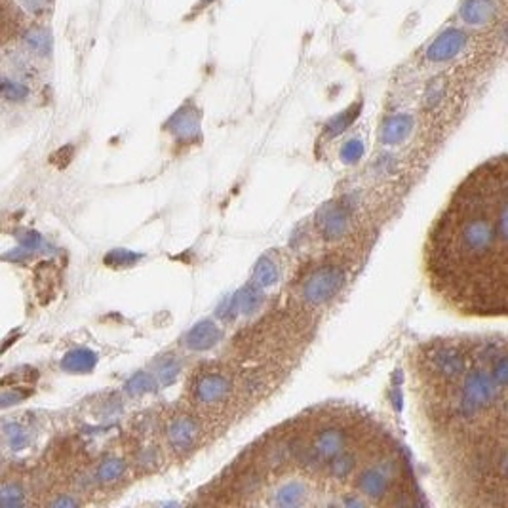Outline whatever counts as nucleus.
<instances>
[{
    "mask_svg": "<svg viewBox=\"0 0 508 508\" xmlns=\"http://www.w3.org/2000/svg\"><path fill=\"white\" fill-rule=\"evenodd\" d=\"M495 13L493 0H467L461 8L463 19L468 25H484L487 23Z\"/></svg>",
    "mask_w": 508,
    "mask_h": 508,
    "instance_id": "14",
    "label": "nucleus"
},
{
    "mask_svg": "<svg viewBox=\"0 0 508 508\" xmlns=\"http://www.w3.org/2000/svg\"><path fill=\"white\" fill-rule=\"evenodd\" d=\"M179 375V362L172 356H168L164 360L158 364V369H156V377L162 384H170L173 383Z\"/></svg>",
    "mask_w": 508,
    "mask_h": 508,
    "instance_id": "25",
    "label": "nucleus"
},
{
    "mask_svg": "<svg viewBox=\"0 0 508 508\" xmlns=\"http://www.w3.org/2000/svg\"><path fill=\"white\" fill-rule=\"evenodd\" d=\"M499 355H502V349L499 347V345L484 343L478 349V352H476V358H478V360L482 362V364H491V362L495 360V358Z\"/></svg>",
    "mask_w": 508,
    "mask_h": 508,
    "instance_id": "32",
    "label": "nucleus"
},
{
    "mask_svg": "<svg viewBox=\"0 0 508 508\" xmlns=\"http://www.w3.org/2000/svg\"><path fill=\"white\" fill-rule=\"evenodd\" d=\"M198 434H200V428L190 417H178L168 426V442L178 453H187L195 448L198 442Z\"/></svg>",
    "mask_w": 508,
    "mask_h": 508,
    "instance_id": "8",
    "label": "nucleus"
},
{
    "mask_svg": "<svg viewBox=\"0 0 508 508\" xmlns=\"http://www.w3.org/2000/svg\"><path fill=\"white\" fill-rule=\"evenodd\" d=\"M414 131V117L409 114H394L384 120L383 130H381V141L384 145H398L406 141Z\"/></svg>",
    "mask_w": 508,
    "mask_h": 508,
    "instance_id": "12",
    "label": "nucleus"
},
{
    "mask_svg": "<svg viewBox=\"0 0 508 508\" xmlns=\"http://www.w3.org/2000/svg\"><path fill=\"white\" fill-rule=\"evenodd\" d=\"M501 394V387L495 383L490 372L482 367H472L463 375L461 396H459V415L472 419L474 415L491 408Z\"/></svg>",
    "mask_w": 508,
    "mask_h": 508,
    "instance_id": "1",
    "label": "nucleus"
},
{
    "mask_svg": "<svg viewBox=\"0 0 508 508\" xmlns=\"http://www.w3.org/2000/svg\"><path fill=\"white\" fill-rule=\"evenodd\" d=\"M358 114H360V105H352L350 109L343 111L341 114H337L335 119H331L330 122H328V126H325V134L331 137L343 134V131L355 122Z\"/></svg>",
    "mask_w": 508,
    "mask_h": 508,
    "instance_id": "20",
    "label": "nucleus"
},
{
    "mask_svg": "<svg viewBox=\"0 0 508 508\" xmlns=\"http://www.w3.org/2000/svg\"><path fill=\"white\" fill-rule=\"evenodd\" d=\"M29 12H38L42 6H44V0H19Z\"/></svg>",
    "mask_w": 508,
    "mask_h": 508,
    "instance_id": "36",
    "label": "nucleus"
},
{
    "mask_svg": "<svg viewBox=\"0 0 508 508\" xmlns=\"http://www.w3.org/2000/svg\"><path fill=\"white\" fill-rule=\"evenodd\" d=\"M443 97V82L442 80H434L431 82V86L426 88V95H425V103L428 109H434V107L442 101Z\"/></svg>",
    "mask_w": 508,
    "mask_h": 508,
    "instance_id": "31",
    "label": "nucleus"
},
{
    "mask_svg": "<svg viewBox=\"0 0 508 508\" xmlns=\"http://www.w3.org/2000/svg\"><path fill=\"white\" fill-rule=\"evenodd\" d=\"M231 383L221 373H204L196 379L195 396L202 404H217L229 396Z\"/></svg>",
    "mask_w": 508,
    "mask_h": 508,
    "instance_id": "9",
    "label": "nucleus"
},
{
    "mask_svg": "<svg viewBox=\"0 0 508 508\" xmlns=\"http://www.w3.org/2000/svg\"><path fill=\"white\" fill-rule=\"evenodd\" d=\"M19 244H21V248L25 249V252H31V249H36L38 246L42 244V238L38 232H23V234H19Z\"/></svg>",
    "mask_w": 508,
    "mask_h": 508,
    "instance_id": "34",
    "label": "nucleus"
},
{
    "mask_svg": "<svg viewBox=\"0 0 508 508\" xmlns=\"http://www.w3.org/2000/svg\"><path fill=\"white\" fill-rule=\"evenodd\" d=\"M497 470H499L501 476L508 478V451H504V453L499 457V461H497Z\"/></svg>",
    "mask_w": 508,
    "mask_h": 508,
    "instance_id": "35",
    "label": "nucleus"
},
{
    "mask_svg": "<svg viewBox=\"0 0 508 508\" xmlns=\"http://www.w3.org/2000/svg\"><path fill=\"white\" fill-rule=\"evenodd\" d=\"M261 305H263V293H261V288L257 284H249L234 293L229 308H231V314L240 313L244 314V316H249V314L257 313Z\"/></svg>",
    "mask_w": 508,
    "mask_h": 508,
    "instance_id": "13",
    "label": "nucleus"
},
{
    "mask_svg": "<svg viewBox=\"0 0 508 508\" xmlns=\"http://www.w3.org/2000/svg\"><path fill=\"white\" fill-rule=\"evenodd\" d=\"M314 451L318 457L328 465L333 457L341 455L347 448V434L337 426H328L324 431H320L314 438L313 443Z\"/></svg>",
    "mask_w": 508,
    "mask_h": 508,
    "instance_id": "10",
    "label": "nucleus"
},
{
    "mask_svg": "<svg viewBox=\"0 0 508 508\" xmlns=\"http://www.w3.org/2000/svg\"><path fill=\"white\" fill-rule=\"evenodd\" d=\"M497 232L501 234V238L504 242H508V202H504L499 210V215H497Z\"/></svg>",
    "mask_w": 508,
    "mask_h": 508,
    "instance_id": "33",
    "label": "nucleus"
},
{
    "mask_svg": "<svg viewBox=\"0 0 508 508\" xmlns=\"http://www.w3.org/2000/svg\"><path fill=\"white\" fill-rule=\"evenodd\" d=\"M126 472V463L122 459H105L97 468V480L101 484H112L124 476Z\"/></svg>",
    "mask_w": 508,
    "mask_h": 508,
    "instance_id": "19",
    "label": "nucleus"
},
{
    "mask_svg": "<svg viewBox=\"0 0 508 508\" xmlns=\"http://www.w3.org/2000/svg\"><path fill=\"white\" fill-rule=\"evenodd\" d=\"M345 280V272L339 266H322L307 278L303 286V297L314 307L324 305L341 291Z\"/></svg>",
    "mask_w": 508,
    "mask_h": 508,
    "instance_id": "2",
    "label": "nucleus"
},
{
    "mask_svg": "<svg viewBox=\"0 0 508 508\" xmlns=\"http://www.w3.org/2000/svg\"><path fill=\"white\" fill-rule=\"evenodd\" d=\"M0 501H2V504L8 508H13V507H21L23 504V491H21V487L16 484H6L4 487H2V493H0Z\"/></svg>",
    "mask_w": 508,
    "mask_h": 508,
    "instance_id": "27",
    "label": "nucleus"
},
{
    "mask_svg": "<svg viewBox=\"0 0 508 508\" xmlns=\"http://www.w3.org/2000/svg\"><path fill=\"white\" fill-rule=\"evenodd\" d=\"M221 335L223 333L212 320H202L185 335V345L190 350H210L221 341Z\"/></svg>",
    "mask_w": 508,
    "mask_h": 508,
    "instance_id": "11",
    "label": "nucleus"
},
{
    "mask_svg": "<svg viewBox=\"0 0 508 508\" xmlns=\"http://www.w3.org/2000/svg\"><path fill=\"white\" fill-rule=\"evenodd\" d=\"M210 2H213V0H202V4H210Z\"/></svg>",
    "mask_w": 508,
    "mask_h": 508,
    "instance_id": "39",
    "label": "nucleus"
},
{
    "mask_svg": "<svg viewBox=\"0 0 508 508\" xmlns=\"http://www.w3.org/2000/svg\"><path fill=\"white\" fill-rule=\"evenodd\" d=\"M343 504L345 507H364V501L358 497H345Z\"/></svg>",
    "mask_w": 508,
    "mask_h": 508,
    "instance_id": "38",
    "label": "nucleus"
},
{
    "mask_svg": "<svg viewBox=\"0 0 508 508\" xmlns=\"http://www.w3.org/2000/svg\"><path fill=\"white\" fill-rule=\"evenodd\" d=\"M355 463H356L355 457L350 455V453H347V451H343L341 455L333 457V459L328 463V468H330V474L333 476V478L343 480V478H347L350 472H352Z\"/></svg>",
    "mask_w": 508,
    "mask_h": 508,
    "instance_id": "21",
    "label": "nucleus"
},
{
    "mask_svg": "<svg viewBox=\"0 0 508 508\" xmlns=\"http://www.w3.org/2000/svg\"><path fill=\"white\" fill-rule=\"evenodd\" d=\"M305 497H307V490L305 485L299 484V482H288L282 487H278L276 495H274V504L276 507H299L305 502Z\"/></svg>",
    "mask_w": 508,
    "mask_h": 508,
    "instance_id": "16",
    "label": "nucleus"
},
{
    "mask_svg": "<svg viewBox=\"0 0 508 508\" xmlns=\"http://www.w3.org/2000/svg\"><path fill=\"white\" fill-rule=\"evenodd\" d=\"M364 156V143L360 139H350L341 148V158L345 164H356Z\"/></svg>",
    "mask_w": 508,
    "mask_h": 508,
    "instance_id": "28",
    "label": "nucleus"
},
{
    "mask_svg": "<svg viewBox=\"0 0 508 508\" xmlns=\"http://www.w3.org/2000/svg\"><path fill=\"white\" fill-rule=\"evenodd\" d=\"M465 46H467V35L459 29H448L428 46L426 58L432 63H443V61L453 60L457 53L463 52Z\"/></svg>",
    "mask_w": 508,
    "mask_h": 508,
    "instance_id": "7",
    "label": "nucleus"
},
{
    "mask_svg": "<svg viewBox=\"0 0 508 508\" xmlns=\"http://www.w3.org/2000/svg\"><path fill=\"white\" fill-rule=\"evenodd\" d=\"M137 259H139V255L131 254L128 249H114L112 254L107 255L105 263H109V265L112 266H128Z\"/></svg>",
    "mask_w": 508,
    "mask_h": 508,
    "instance_id": "29",
    "label": "nucleus"
},
{
    "mask_svg": "<svg viewBox=\"0 0 508 508\" xmlns=\"http://www.w3.org/2000/svg\"><path fill=\"white\" fill-rule=\"evenodd\" d=\"M2 95H4L8 101H23L25 97L29 95V88H27L25 84L10 80V78H4V80H2Z\"/></svg>",
    "mask_w": 508,
    "mask_h": 508,
    "instance_id": "26",
    "label": "nucleus"
},
{
    "mask_svg": "<svg viewBox=\"0 0 508 508\" xmlns=\"http://www.w3.org/2000/svg\"><path fill=\"white\" fill-rule=\"evenodd\" d=\"M77 499H71V497H63V499H58L53 502V507H77Z\"/></svg>",
    "mask_w": 508,
    "mask_h": 508,
    "instance_id": "37",
    "label": "nucleus"
},
{
    "mask_svg": "<svg viewBox=\"0 0 508 508\" xmlns=\"http://www.w3.org/2000/svg\"><path fill=\"white\" fill-rule=\"evenodd\" d=\"M25 44L38 55H48L52 50V35L48 29H29L25 33Z\"/></svg>",
    "mask_w": 508,
    "mask_h": 508,
    "instance_id": "18",
    "label": "nucleus"
},
{
    "mask_svg": "<svg viewBox=\"0 0 508 508\" xmlns=\"http://www.w3.org/2000/svg\"><path fill=\"white\" fill-rule=\"evenodd\" d=\"M172 130L179 136H189L196 131V114L189 111H179L172 120Z\"/></svg>",
    "mask_w": 508,
    "mask_h": 508,
    "instance_id": "22",
    "label": "nucleus"
},
{
    "mask_svg": "<svg viewBox=\"0 0 508 508\" xmlns=\"http://www.w3.org/2000/svg\"><path fill=\"white\" fill-rule=\"evenodd\" d=\"M278 278H280V272H278L276 263L271 257H266V255L261 257L254 271L255 284L259 286V288H271V286L276 284Z\"/></svg>",
    "mask_w": 508,
    "mask_h": 508,
    "instance_id": "17",
    "label": "nucleus"
},
{
    "mask_svg": "<svg viewBox=\"0 0 508 508\" xmlns=\"http://www.w3.org/2000/svg\"><path fill=\"white\" fill-rule=\"evenodd\" d=\"M497 227L487 217H470L463 223L459 231V244L463 254L482 257L493 248L497 238Z\"/></svg>",
    "mask_w": 508,
    "mask_h": 508,
    "instance_id": "3",
    "label": "nucleus"
},
{
    "mask_svg": "<svg viewBox=\"0 0 508 508\" xmlns=\"http://www.w3.org/2000/svg\"><path fill=\"white\" fill-rule=\"evenodd\" d=\"M153 387H154L153 375H148V373H137V375H134V377L128 381L126 390L130 392L131 396H139V394L151 392Z\"/></svg>",
    "mask_w": 508,
    "mask_h": 508,
    "instance_id": "24",
    "label": "nucleus"
},
{
    "mask_svg": "<svg viewBox=\"0 0 508 508\" xmlns=\"http://www.w3.org/2000/svg\"><path fill=\"white\" fill-rule=\"evenodd\" d=\"M428 364H431L432 372L440 375V377L448 379H459L467 373V358L457 347H438L428 356Z\"/></svg>",
    "mask_w": 508,
    "mask_h": 508,
    "instance_id": "4",
    "label": "nucleus"
},
{
    "mask_svg": "<svg viewBox=\"0 0 508 508\" xmlns=\"http://www.w3.org/2000/svg\"><path fill=\"white\" fill-rule=\"evenodd\" d=\"M349 221L350 210L341 202L325 204L318 212V219H316L320 232L324 234V238H330V240L343 237L349 229Z\"/></svg>",
    "mask_w": 508,
    "mask_h": 508,
    "instance_id": "5",
    "label": "nucleus"
},
{
    "mask_svg": "<svg viewBox=\"0 0 508 508\" xmlns=\"http://www.w3.org/2000/svg\"><path fill=\"white\" fill-rule=\"evenodd\" d=\"M490 373L501 389H508V352H502L491 362Z\"/></svg>",
    "mask_w": 508,
    "mask_h": 508,
    "instance_id": "23",
    "label": "nucleus"
},
{
    "mask_svg": "<svg viewBox=\"0 0 508 508\" xmlns=\"http://www.w3.org/2000/svg\"><path fill=\"white\" fill-rule=\"evenodd\" d=\"M4 432H6V440L8 443L12 445L13 449H21L27 443V434L19 425L12 423V425L4 426Z\"/></svg>",
    "mask_w": 508,
    "mask_h": 508,
    "instance_id": "30",
    "label": "nucleus"
},
{
    "mask_svg": "<svg viewBox=\"0 0 508 508\" xmlns=\"http://www.w3.org/2000/svg\"><path fill=\"white\" fill-rule=\"evenodd\" d=\"M392 476H394V468L392 463H383L379 467H369L360 474L358 478V490L369 499H381L389 493L390 485H392Z\"/></svg>",
    "mask_w": 508,
    "mask_h": 508,
    "instance_id": "6",
    "label": "nucleus"
},
{
    "mask_svg": "<svg viewBox=\"0 0 508 508\" xmlns=\"http://www.w3.org/2000/svg\"><path fill=\"white\" fill-rule=\"evenodd\" d=\"M95 362H97L95 352L88 349H77L67 352L65 358L61 360V366L71 373H88L94 369Z\"/></svg>",
    "mask_w": 508,
    "mask_h": 508,
    "instance_id": "15",
    "label": "nucleus"
}]
</instances>
